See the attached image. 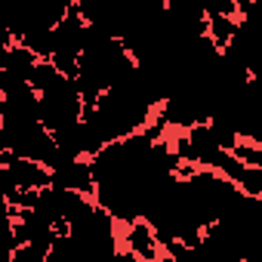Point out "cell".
<instances>
[{
	"label": "cell",
	"mask_w": 262,
	"mask_h": 262,
	"mask_svg": "<svg viewBox=\"0 0 262 262\" xmlns=\"http://www.w3.org/2000/svg\"><path fill=\"white\" fill-rule=\"evenodd\" d=\"M37 96H40V120L53 136L77 126L86 117V102L71 77H59L56 83L43 86Z\"/></svg>",
	"instance_id": "6da1fadb"
},
{
	"label": "cell",
	"mask_w": 262,
	"mask_h": 262,
	"mask_svg": "<svg viewBox=\"0 0 262 262\" xmlns=\"http://www.w3.org/2000/svg\"><path fill=\"white\" fill-rule=\"evenodd\" d=\"M234 185H237L247 198L262 201V170H256V167H247V164H244V170H241V176L234 179Z\"/></svg>",
	"instance_id": "5b68a950"
},
{
	"label": "cell",
	"mask_w": 262,
	"mask_h": 262,
	"mask_svg": "<svg viewBox=\"0 0 262 262\" xmlns=\"http://www.w3.org/2000/svg\"><path fill=\"white\" fill-rule=\"evenodd\" d=\"M50 176H53V185H56V188L74 191V194H86V198L96 201L93 161H83V158H65V155L59 151L56 164L50 167Z\"/></svg>",
	"instance_id": "3957f363"
},
{
	"label": "cell",
	"mask_w": 262,
	"mask_h": 262,
	"mask_svg": "<svg viewBox=\"0 0 262 262\" xmlns=\"http://www.w3.org/2000/svg\"><path fill=\"white\" fill-rule=\"evenodd\" d=\"M231 155H234L241 164L262 170V145H256V142H250V139H241V142H237V148H234Z\"/></svg>",
	"instance_id": "8992f818"
},
{
	"label": "cell",
	"mask_w": 262,
	"mask_h": 262,
	"mask_svg": "<svg viewBox=\"0 0 262 262\" xmlns=\"http://www.w3.org/2000/svg\"><path fill=\"white\" fill-rule=\"evenodd\" d=\"M120 241H123V250H126V253H133L139 262H158V259L164 256L161 241H158V234H155V228H151L148 222L123 225Z\"/></svg>",
	"instance_id": "277c9868"
},
{
	"label": "cell",
	"mask_w": 262,
	"mask_h": 262,
	"mask_svg": "<svg viewBox=\"0 0 262 262\" xmlns=\"http://www.w3.org/2000/svg\"><path fill=\"white\" fill-rule=\"evenodd\" d=\"M50 185H53V176L43 164L0 151V188H4V204H16L22 194L40 191V188H50Z\"/></svg>",
	"instance_id": "7a4b0ae2"
}]
</instances>
